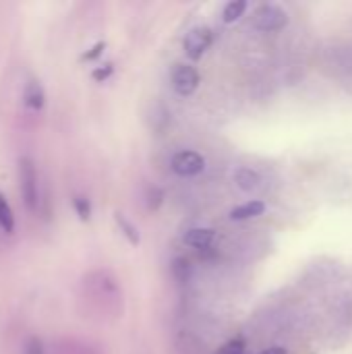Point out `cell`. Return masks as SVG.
Instances as JSON below:
<instances>
[{
	"label": "cell",
	"instance_id": "obj_16",
	"mask_svg": "<svg viewBox=\"0 0 352 354\" xmlns=\"http://www.w3.org/2000/svg\"><path fill=\"white\" fill-rule=\"evenodd\" d=\"M216 354H245V340L243 338H234V340L226 342L222 348H218Z\"/></svg>",
	"mask_w": 352,
	"mask_h": 354
},
{
	"label": "cell",
	"instance_id": "obj_15",
	"mask_svg": "<svg viewBox=\"0 0 352 354\" xmlns=\"http://www.w3.org/2000/svg\"><path fill=\"white\" fill-rule=\"evenodd\" d=\"M23 354H46V346L39 336H27L23 342Z\"/></svg>",
	"mask_w": 352,
	"mask_h": 354
},
{
	"label": "cell",
	"instance_id": "obj_7",
	"mask_svg": "<svg viewBox=\"0 0 352 354\" xmlns=\"http://www.w3.org/2000/svg\"><path fill=\"white\" fill-rule=\"evenodd\" d=\"M263 212H266V203L261 199H251V201H245V203L237 205L234 209H230V220L243 222V220L259 218Z\"/></svg>",
	"mask_w": 352,
	"mask_h": 354
},
{
	"label": "cell",
	"instance_id": "obj_13",
	"mask_svg": "<svg viewBox=\"0 0 352 354\" xmlns=\"http://www.w3.org/2000/svg\"><path fill=\"white\" fill-rule=\"evenodd\" d=\"M172 276L176 278V282L185 284L189 280V276H191V263L187 259H180V257L174 259L172 261Z\"/></svg>",
	"mask_w": 352,
	"mask_h": 354
},
{
	"label": "cell",
	"instance_id": "obj_11",
	"mask_svg": "<svg viewBox=\"0 0 352 354\" xmlns=\"http://www.w3.org/2000/svg\"><path fill=\"white\" fill-rule=\"evenodd\" d=\"M0 230L6 234L15 232V216H12L8 201L4 199V195H0Z\"/></svg>",
	"mask_w": 352,
	"mask_h": 354
},
{
	"label": "cell",
	"instance_id": "obj_20",
	"mask_svg": "<svg viewBox=\"0 0 352 354\" xmlns=\"http://www.w3.org/2000/svg\"><path fill=\"white\" fill-rule=\"evenodd\" d=\"M259 354H286V351L282 346H272V348H268V351H263V353Z\"/></svg>",
	"mask_w": 352,
	"mask_h": 354
},
{
	"label": "cell",
	"instance_id": "obj_18",
	"mask_svg": "<svg viewBox=\"0 0 352 354\" xmlns=\"http://www.w3.org/2000/svg\"><path fill=\"white\" fill-rule=\"evenodd\" d=\"M112 73H114V64H104V66L95 68V71L91 73V77H93L95 81H106Z\"/></svg>",
	"mask_w": 352,
	"mask_h": 354
},
{
	"label": "cell",
	"instance_id": "obj_9",
	"mask_svg": "<svg viewBox=\"0 0 352 354\" xmlns=\"http://www.w3.org/2000/svg\"><path fill=\"white\" fill-rule=\"evenodd\" d=\"M234 180H237V185H239L243 191H247V193L257 191V189H259V183H261L259 174H257L255 170H251V168H241V170H237Z\"/></svg>",
	"mask_w": 352,
	"mask_h": 354
},
{
	"label": "cell",
	"instance_id": "obj_5",
	"mask_svg": "<svg viewBox=\"0 0 352 354\" xmlns=\"http://www.w3.org/2000/svg\"><path fill=\"white\" fill-rule=\"evenodd\" d=\"M170 168L178 176H197L205 170V158L197 151L185 149V151H178L172 156Z\"/></svg>",
	"mask_w": 352,
	"mask_h": 354
},
{
	"label": "cell",
	"instance_id": "obj_19",
	"mask_svg": "<svg viewBox=\"0 0 352 354\" xmlns=\"http://www.w3.org/2000/svg\"><path fill=\"white\" fill-rule=\"evenodd\" d=\"M104 48H106V44H104V41L95 44V46L91 48V52H85V54H83V60H93V58H98V56L104 52Z\"/></svg>",
	"mask_w": 352,
	"mask_h": 354
},
{
	"label": "cell",
	"instance_id": "obj_6",
	"mask_svg": "<svg viewBox=\"0 0 352 354\" xmlns=\"http://www.w3.org/2000/svg\"><path fill=\"white\" fill-rule=\"evenodd\" d=\"M23 104H25V108H29L33 112H39L46 106V91H44L41 83L35 77H29L25 81V87H23Z\"/></svg>",
	"mask_w": 352,
	"mask_h": 354
},
{
	"label": "cell",
	"instance_id": "obj_8",
	"mask_svg": "<svg viewBox=\"0 0 352 354\" xmlns=\"http://www.w3.org/2000/svg\"><path fill=\"white\" fill-rule=\"evenodd\" d=\"M216 239V232L212 228H191L185 236H183V243L197 249V251H203V249H210L212 243Z\"/></svg>",
	"mask_w": 352,
	"mask_h": 354
},
{
	"label": "cell",
	"instance_id": "obj_2",
	"mask_svg": "<svg viewBox=\"0 0 352 354\" xmlns=\"http://www.w3.org/2000/svg\"><path fill=\"white\" fill-rule=\"evenodd\" d=\"M253 25L259 31H280L288 25V15L284 8L276 6V4H261L255 12H253Z\"/></svg>",
	"mask_w": 352,
	"mask_h": 354
},
{
	"label": "cell",
	"instance_id": "obj_3",
	"mask_svg": "<svg viewBox=\"0 0 352 354\" xmlns=\"http://www.w3.org/2000/svg\"><path fill=\"white\" fill-rule=\"evenodd\" d=\"M170 81H172V87L178 95L187 97V95H193L201 83V77H199V71L191 64H176L172 68V75H170Z\"/></svg>",
	"mask_w": 352,
	"mask_h": 354
},
{
	"label": "cell",
	"instance_id": "obj_10",
	"mask_svg": "<svg viewBox=\"0 0 352 354\" xmlns=\"http://www.w3.org/2000/svg\"><path fill=\"white\" fill-rule=\"evenodd\" d=\"M245 10H247V0H230L222 10V21L224 23H234L245 15Z\"/></svg>",
	"mask_w": 352,
	"mask_h": 354
},
{
	"label": "cell",
	"instance_id": "obj_14",
	"mask_svg": "<svg viewBox=\"0 0 352 354\" xmlns=\"http://www.w3.org/2000/svg\"><path fill=\"white\" fill-rule=\"evenodd\" d=\"M73 205H75V212H77V216H79L81 220H89V218H91V203H89L87 197L75 195V197H73Z\"/></svg>",
	"mask_w": 352,
	"mask_h": 354
},
{
	"label": "cell",
	"instance_id": "obj_1",
	"mask_svg": "<svg viewBox=\"0 0 352 354\" xmlns=\"http://www.w3.org/2000/svg\"><path fill=\"white\" fill-rule=\"evenodd\" d=\"M19 191L25 209L35 212L39 205V185H37V168L29 156L19 158Z\"/></svg>",
	"mask_w": 352,
	"mask_h": 354
},
{
	"label": "cell",
	"instance_id": "obj_12",
	"mask_svg": "<svg viewBox=\"0 0 352 354\" xmlns=\"http://www.w3.org/2000/svg\"><path fill=\"white\" fill-rule=\"evenodd\" d=\"M114 220H116L118 228L122 230V234L129 239V243H131V245H139V241H141V239H139V230H137L122 214H114Z\"/></svg>",
	"mask_w": 352,
	"mask_h": 354
},
{
	"label": "cell",
	"instance_id": "obj_4",
	"mask_svg": "<svg viewBox=\"0 0 352 354\" xmlns=\"http://www.w3.org/2000/svg\"><path fill=\"white\" fill-rule=\"evenodd\" d=\"M214 41V31L205 25L201 27H195L191 29L187 35H185V41H183V48H185V54L191 58V60H199L212 46Z\"/></svg>",
	"mask_w": 352,
	"mask_h": 354
},
{
	"label": "cell",
	"instance_id": "obj_17",
	"mask_svg": "<svg viewBox=\"0 0 352 354\" xmlns=\"http://www.w3.org/2000/svg\"><path fill=\"white\" fill-rule=\"evenodd\" d=\"M162 201H164V191L158 189V187H151V189L147 191V209L156 212V209L162 205Z\"/></svg>",
	"mask_w": 352,
	"mask_h": 354
}]
</instances>
